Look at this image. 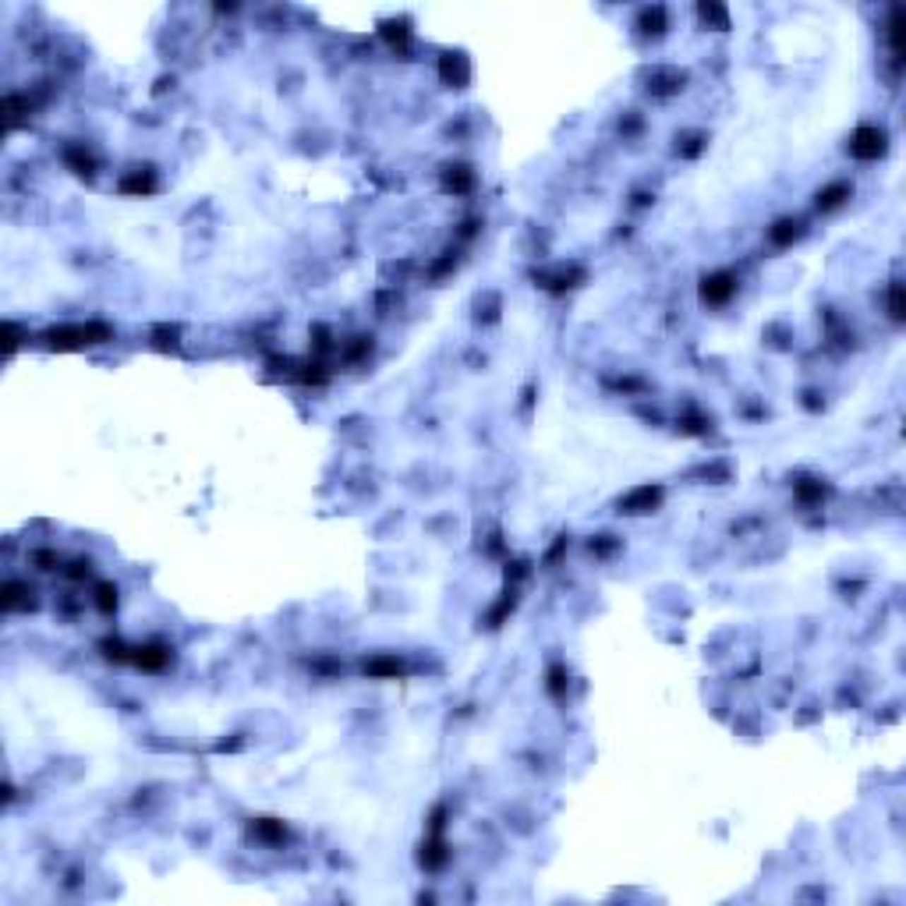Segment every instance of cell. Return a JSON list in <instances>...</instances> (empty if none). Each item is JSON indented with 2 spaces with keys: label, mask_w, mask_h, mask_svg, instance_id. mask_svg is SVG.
I'll return each mask as SVG.
<instances>
[{
  "label": "cell",
  "mask_w": 906,
  "mask_h": 906,
  "mask_svg": "<svg viewBox=\"0 0 906 906\" xmlns=\"http://www.w3.org/2000/svg\"><path fill=\"white\" fill-rule=\"evenodd\" d=\"M96 337H107V326H96V323L93 326H61V330L47 333V344L68 351V347H89V344H96Z\"/></svg>",
  "instance_id": "6da1fadb"
},
{
  "label": "cell",
  "mask_w": 906,
  "mask_h": 906,
  "mask_svg": "<svg viewBox=\"0 0 906 906\" xmlns=\"http://www.w3.org/2000/svg\"><path fill=\"white\" fill-rule=\"evenodd\" d=\"M850 153H853L857 160H878V156L885 153V131L874 128V124L857 128V135L850 138Z\"/></svg>",
  "instance_id": "7a4b0ae2"
},
{
  "label": "cell",
  "mask_w": 906,
  "mask_h": 906,
  "mask_svg": "<svg viewBox=\"0 0 906 906\" xmlns=\"http://www.w3.org/2000/svg\"><path fill=\"white\" fill-rule=\"evenodd\" d=\"M737 294V276L733 273H712L701 280V301L705 305H726Z\"/></svg>",
  "instance_id": "3957f363"
},
{
  "label": "cell",
  "mask_w": 906,
  "mask_h": 906,
  "mask_svg": "<svg viewBox=\"0 0 906 906\" xmlns=\"http://www.w3.org/2000/svg\"><path fill=\"white\" fill-rule=\"evenodd\" d=\"M659 499H662V489L641 485L638 492H631V496H627V503H624V506H627V513H648Z\"/></svg>",
  "instance_id": "277c9868"
},
{
  "label": "cell",
  "mask_w": 906,
  "mask_h": 906,
  "mask_svg": "<svg viewBox=\"0 0 906 906\" xmlns=\"http://www.w3.org/2000/svg\"><path fill=\"white\" fill-rule=\"evenodd\" d=\"M800 234H804V223H800V220H793V216L779 220V223H775V227L768 230V237H772L775 244H782V248H786V244H793V241H797Z\"/></svg>",
  "instance_id": "5b68a950"
},
{
  "label": "cell",
  "mask_w": 906,
  "mask_h": 906,
  "mask_svg": "<svg viewBox=\"0 0 906 906\" xmlns=\"http://www.w3.org/2000/svg\"><path fill=\"white\" fill-rule=\"evenodd\" d=\"M443 78H453L457 85H464L467 82V61L460 54H446L443 57Z\"/></svg>",
  "instance_id": "8992f818"
},
{
  "label": "cell",
  "mask_w": 906,
  "mask_h": 906,
  "mask_svg": "<svg viewBox=\"0 0 906 906\" xmlns=\"http://www.w3.org/2000/svg\"><path fill=\"white\" fill-rule=\"evenodd\" d=\"M842 198H850V184H828L825 191H818V205L821 209H835V205H842Z\"/></svg>",
  "instance_id": "52a82bcc"
},
{
  "label": "cell",
  "mask_w": 906,
  "mask_h": 906,
  "mask_svg": "<svg viewBox=\"0 0 906 906\" xmlns=\"http://www.w3.org/2000/svg\"><path fill=\"white\" fill-rule=\"evenodd\" d=\"M135 659H138V666H145V669H160V666H163L170 655H167L163 648L149 645V648H138V655H135Z\"/></svg>",
  "instance_id": "ba28073f"
},
{
  "label": "cell",
  "mask_w": 906,
  "mask_h": 906,
  "mask_svg": "<svg viewBox=\"0 0 906 906\" xmlns=\"http://www.w3.org/2000/svg\"><path fill=\"white\" fill-rule=\"evenodd\" d=\"M96 602H100V609H103V613L117 609V588H110V584H100V591H96Z\"/></svg>",
  "instance_id": "9c48e42d"
},
{
  "label": "cell",
  "mask_w": 906,
  "mask_h": 906,
  "mask_svg": "<svg viewBox=\"0 0 906 906\" xmlns=\"http://www.w3.org/2000/svg\"><path fill=\"white\" fill-rule=\"evenodd\" d=\"M662 22H666V11H662V8L641 15V29H645V32H662Z\"/></svg>",
  "instance_id": "30bf717a"
},
{
  "label": "cell",
  "mask_w": 906,
  "mask_h": 906,
  "mask_svg": "<svg viewBox=\"0 0 906 906\" xmlns=\"http://www.w3.org/2000/svg\"><path fill=\"white\" fill-rule=\"evenodd\" d=\"M365 669H372V673H400L404 666H400L397 659H376V662H369Z\"/></svg>",
  "instance_id": "8fae6325"
},
{
  "label": "cell",
  "mask_w": 906,
  "mask_h": 906,
  "mask_svg": "<svg viewBox=\"0 0 906 906\" xmlns=\"http://www.w3.org/2000/svg\"><path fill=\"white\" fill-rule=\"evenodd\" d=\"M701 18H705V22L712 18V22H719V29H726V11L715 8V4H701Z\"/></svg>",
  "instance_id": "7c38bea8"
},
{
  "label": "cell",
  "mask_w": 906,
  "mask_h": 906,
  "mask_svg": "<svg viewBox=\"0 0 906 906\" xmlns=\"http://www.w3.org/2000/svg\"><path fill=\"white\" fill-rule=\"evenodd\" d=\"M888 301H892V319H902V305H899V283L892 287V297H888Z\"/></svg>",
  "instance_id": "4fadbf2b"
}]
</instances>
